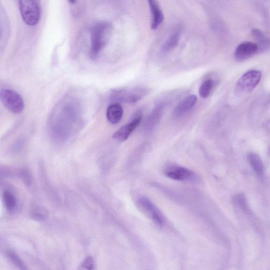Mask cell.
Returning <instances> with one entry per match:
<instances>
[{
	"label": "cell",
	"instance_id": "1",
	"mask_svg": "<svg viewBox=\"0 0 270 270\" xmlns=\"http://www.w3.org/2000/svg\"><path fill=\"white\" fill-rule=\"evenodd\" d=\"M112 33V27L108 22H100L92 28L90 55L92 59L96 58L104 48Z\"/></svg>",
	"mask_w": 270,
	"mask_h": 270
},
{
	"label": "cell",
	"instance_id": "2",
	"mask_svg": "<svg viewBox=\"0 0 270 270\" xmlns=\"http://www.w3.org/2000/svg\"><path fill=\"white\" fill-rule=\"evenodd\" d=\"M19 7L22 18L26 24L34 26L39 22L41 16L39 2L36 0H20Z\"/></svg>",
	"mask_w": 270,
	"mask_h": 270
},
{
	"label": "cell",
	"instance_id": "3",
	"mask_svg": "<svg viewBox=\"0 0 270 270\" xmlns=\"http://www.w3.org/2000/svg\"><path fill=\"white\" fill-rule=\"evenodd\" d=\"M0 99L4 105L13 113L19 114L22 112L24 104L22 98L17 92L8 89H2Z\"/></svg>",
	"mask_w": 270,
	"mask_h": 270
},
{
	"label": "cell",
	"instance_id": "4",
	"mask_svg": "<svg viewBox=\"0 0 270 270\" xmlns=\"http://www.w3.org/2000/svg\"><path fill=\"white\" fill-rule=\"evenodd\" d=\"M261 72L259 70H250L243 75L236 84L238 90L249 92L255 89L261 81Z\"/></svg>",
	"mask_w": 270,
	"mask_h": 270
},
{
	"label": "cell",
	"instance_id": "5",
	"mask_svg": "<svg viewBox=\"0 0 270 270\" xmlns=\"http://www.w3.org/2000/svg\"><path fill=\"white\" fill-rule=\"evenodd\" d=\"M165 176L169 179L183 182H194L198 180L197 175L187 168L170 165L164 171Z\"/></svg>",
	"mask_w": 270,
	"mask_h": 270
},
{
	"label": "cell",
	"instance_id": "6",
	"mask_svg": "<svg viewBox=\"0 0 270 270\" xmlns=\"http://www.w3.org/2000/svg\"><path fill=\"white\" fill-rule=\"evenodd\" d=\"M138 204L141 211L145 213L156 225L160 227L164 226L163 216L149 199L145 197H141L138 200Z\"/></svg>",
	"mask_w": 270,
	"mask_h": 270
},
{
	"label": "cell",
	"instance_id": "7",
	"mask_svg": "<svg viewBox=\"0 0 270 270\" xmlns=\"http://www.w3.org/2000/svg\"><path fill=\"white\" fill-rule=\"evenodd\" d=\"M259 51L257 44L251 42H244L237 47L234 56L236 60L242 61L256 55Z\"/></svg>",
	"mask_w": 270,
	"mask_h": 270
},
{
	"label": "cell",
	"instance_id": "8",
	"mask_svg": "<svg viewBox=\"0 0 270 270\" xmlns=\"http://www.w3.org/2000/svg\"><path fill=\"white\" fill-rule=\"evenodd\" d=\"M140 116L137 117L130 123L122 127L113 135L116 140L122 142L129 138L132 132L137 128L141 121Z\"/></svg>",
	"mask_w": 270,
	"mask_h": 270
},
{
	"label": "cell",
	"instance_id": "9",
	"mask_svg": "<svg viewBox=\"0 0 270 270\" xmlns=\"http://www.w3.org/2000/svg\"><path fill=\"white\" fill-rule=\"evenodd\" d=\"M197 100V97L195 95L193 94L182 101L175 108L174 116L177 117H180L187 113L195 106Z\"/></svg>",
	"mask_w": 270,
	"mask_h": 270
},
{
	"label": "cell",
	"instance_id": "10",
	"mask_svg": "<svg viewBox=\"0 0 270 270\" xmlns=\"http://www.w3.org/2000/svg\"><path fill=\"white\" fill-rule=\"evenodd\" d=\"M152 15L151 28L156 30L164 19L163 12L158 3L155 0L148 2Z\"/></svg>",
	"mask_w": 270,
	"mask_h": 270
},
{
	"label": "cell",
	"instance_id": "11",
	"mask_svg": "<svg viewBox=\"0 0 270 270\" xmlns=\"http://www.w3.org/2000/svg\"><path fill=\"white\" fill-rule=\"evenodd\" d=\"M148 91L145 88H137L121 92L120 99L126 102L135 103L146 96Z\"/></svg>",
	"mask_w": 270,
	"mask_h": 270
},
{
	"label": "cell",
	"instance_id": "12",
	"mask_svg": "<svg viewBox=\"0 0 270 270\" xmlns=\"http://www.w3.org/2000/svg\"><path fill=\"white\" fill-rule=\"evenodd\" d=\"M124 114L122 106L119 104L110 105L107 110L106 116L109 122L117 124L120 121Z\"/></svg>",
	"mask_w": 270,
	"mask_h": 270
},
{
	"label": "cell",
	"instance_id": "13",
	"mask_svg": "<svg viewBox=\"0 0 270 270\" xmlns=\"http://www.w3.org/2000/svg\"><path fill=\"white\" fill-rule=\"evenodd\" d=\"M4 200L6 208L9 212L13 213L17 210L18 206L17 199L10 190H6L4 192Z\"/></svg>",
	"mask_w": 270,
	"mask_h": 270
},
{
	"label": "cell",
	"instance_id": "14",
	"mask_svg": "<svg viewBox=\"0 0 270 270\" xmlns=\"http://www.w3.org/2000/svg\"><path fill=\"white\" fill-rule=\"evenodd\" d=\"M248 161L254 170L259 176L264 172V166L260 157L255 153H250L248 156Z\"/></svg>",
	"mask_w": 270,
	"mask_h": 270
},
{
	"label": "cell",
	"instance_id": "15",
	"mask_svg": "<svg viewBox=\"0 0 270 270\" xmlns=\"http://www.w3.org/2000/svg\"><path fill=\"white\" fill-rule=\"evenodd\" d=\"M180 36L181 34L179 31L173 33L163 45V52L167 53L174 50L179 44Z\"/></svg>",
	"mask_w": 270,
	"mask_h": 270
},
{
	"label": "cell",
	"instance_id": "16",
	"mask_svg": "<svg viewBox=\"0 0 270 270\" xmlns=\"http://www.w3.org/2000/svg\"><path fill=\"white\" fill-rule=\"evenodd\" d=\"M252 35L258 41L259 50H265L270 45V40L258 29H253Z\"/></svg>",
	"mask_w": 270,
	"mask_h": 270
},
{
	"label": "cell",
	"instance_id": "17",
	"mask_svg": "<svg viewBox=\"0 0 270 270\" xmlns=\"http://www.w3.org/2000/svg\"><path fill=\"white\" fill-rule=\"evenodd\" d=\"M214 86V81L211 79H207L204 81L200 87V96L202 99H207L212 92Z\"/></svg>",
	"mask_w": 270,
	"mask_h": 270
},
{
	"label": "cell",
	"instance_id": "18",
	"mask_svg": "<svg viewBox=\"0 0 270 270\" xmlns=\"http://www.w3.org/2000/svg\"><path fill=\"white\" fill-rule=\"evenodd\" d=\"M77 270H95V262L91 257H88L81 264Z\"/></svg>",
	"mask_w": 270,
	"mask_h": 270
},
{
	"label": "cell",
	"instance_id": "19",
	"mask_svg": "<svg viewBox=\"0 0 270 270\" xmlns=\"http://www.w3.org/2000/svg\"><path fill=\"white\" fill-rule=\"evenodd\" d=\"M234 201L242 209H245L247 207V200L243 194H240L236 196Z\"/></svg>",
	"mask_w": 270,
	"mask_h": 270
}]
</instances>
